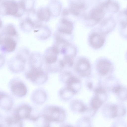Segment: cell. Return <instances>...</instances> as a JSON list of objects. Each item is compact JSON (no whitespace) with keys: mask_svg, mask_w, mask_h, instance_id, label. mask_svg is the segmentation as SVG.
Returning a JSON list of instances; mask_svg holds the SVG:
<instances>
[{"mask_svg":"<svg viewBox=\"0 0 127 127\" xmlns=\"http://www.w3.org/2000/svg\"><path fill=\"white\" fill-rule=\"evenodd\" d=\"M9 86L12 94L15 96L21 98L27 94L28 90L24 83L20 79L14 78L9 83Z\"/></svg>","mask_w":127,"mask_h":127,"instance_id":"5b68a950","label":"cell"},{"mask_svg":"<svg viewBox=\"0 0 127 127\" xmlns=\"http://www.w3.org/2000/svg\"><path fill=\"white\" fill-rule=\"evenodd\" d=\"M13 113L21 120H27L33 122L37 119L40 114L31 105L26 103H22L18 105Z\"/></svg>","mask_w":127,"mask_h":127,"instance_id":"3957f363","label":"cell"},{"mask_svg":"<svg viewBox=\"0 0 127 127\" xmlns=\"http://www.w3.org/2000/svg\"><path fill=\"white\" fill-rule=\"evenodd\" d=\"M40 113L50 123H63L65 120L67 115L66 111L63 107L51 105L45 106Z\"/></svg>","mask_w":127,"mask_h":127,"instance_id":"6da1fadb","label":"cell"},{"mask_svg":"<svg viewBox=\"0 0 127 127\" xmlns=\"http://www.w3.org/2000/svg\"><path fill=\"white\" fill-rule=\"evenodd\" d=\"M15 55L27 61L29 56V53L27 48L23 47L20 48L17 51Z\"/></svg>","mask_w":127,"mask_h":127,"instance_id":"f1b7e54d","label":"cell"},{"mask_svg":"<svg viewBox=\"0 0 127 127\" xmlns=\"http://www.w3.org/2000/svg\"><path fill=\"white\" fill-rule=\"evenodd\" d=\"M3 26V23L2 21L0 19V29H1Z\"/></svg>","mask_w":127,"mask_h":127,"instance_id":"e575fe53","label":"cell"},{"mask_svg":"<svg viewBox=\"0 0 127 127\" xmlns=\"http://www.w3.org/2000/svg\"><path fill=\"white\" fill-rule=\"evenodd\" d=\"M1 33L3 36L10 37L15 39L18 37V32L15 27L11 23L5 26L2 30Z\"/></svg>","mask_w":127,"mask_h":127,"instance_id":"e0dca14e","label":"cell"},{"mask_svg":"<svg viewBox=\"0 0 127 127\" xmlns=\"http://www.w3.org/2000/svg\"><path fill=\"white\" fill-rule=\"evenodd\" d=\"M36 13L38 18L41 22L48 21L51 16L50 12L48 7L40 8L36 11Z\"/></svg>","mask_w":127,"mask_h":127,"instance_id":"7402d4cb","label":"cell"},{"mask_svg":"<svg viewBox=\"0 0 127 127\" xmlns=\"http://www.w3.org/2000/svg\"><path fill=\"white\" fill-rule=\"evenodd\" d=\"M73 28V24L70 21L65 18H63L59 22L58 31L70 35L72 32Z\"/></svg>","mask_w":127,"mask_h":127,"instance_id":"4fadbf2b","label":"cell"},{"mask_svg":"<svg viewBox=\"0 0 127 127\" xmlns=\"http://www.w3.org/2000/svg\"><path fill=\"white\" fill-rule=\"evenodd\" d=\"M60 53L64 56L73 58L76 55V50L74 46L68 42L63 45L60 50Z\"/></svg>","mask_w":127,"mask_h":127,"instance_id":"ffe728a7","label":"cell"},{"mask_svg":"<svg viewBox=\"0 0 127 127\" xmlns=\"http://www.w3.org/2000/svg\"><path fill=\"white\" fill-rule=\"evenodd\" d=\"M17 44L15 38L10 37L3 36L0 43V51L4 54L13 52L16 49Z\"/></svg>","mask_w":127,"mask_h":127,"instance_id":"52a82bcc","label":"cell"},{"mask_svg":"<svg viewBox=\"0 0 127 127\" xmlns=\"http://www.w3.org/2000/svg\"><path fill=\"white\" fill-rule=\"evenodd\" d=\"M69 13L75 16L79 15L86 9L85 5L82 3H73L71 4L68 9Z\"/></svg>","mask_w":127,"mask_h":127,"instance_id":"cb8c5ba5","label":"cell"},{"mask_svg":"<svg viewBox=\"0 0 127 127\" xmlns=\"http://www.w3.org/2000/svg\"><path fill=\"white\" fill-rule=\"evenodd\" d=\"M112 65L108 61L105 59L100 60L97 64V69L99 73L102 75H105L109 72Z\"/></svg>","mask_w":127,"mask_h":127,"instance_id":"ac0fdd59","label":"cell"},{"mask_svg":"<svg viewBox=\"0 0 127 127\" xmlns=\"http://www.w3.org/2000/svg\"><path fill=\"white\" fill-rule=\"evenodd\" d=\"M90 42L91 45L95 48H98L103 45L105 38L102 33H94L90 36Z\"/></svg>","mask_w":127,"mask_h":127,"instance_id":"9a60e30c","label":"cell"},{"mask_svg":"<svg viewBox=\"0 0 127 127\" xmlns=\"http://www.w3.org/2000/svg\"><path fill=\"white\" fill-rule=\"evenodd\" d=\"M75 94L72 91L65 86L61 88L58 92L59 98L64 101H68L72 98Z\"/></svg>","mask_w":127,"mask_h":127,"instance_id":"d6986e66","label":"cell"},{"mask_svg":"<svg viewBox=\"0 0 127 127\" xmlns=\"http://www.w3.org/2000/svg\"><path fill=\"white\" fill-rule=\"evenodd\" d=\"M26 78L33 84L40 85L45 83L48 79V75L46 72L40 69L31 68L25 74Z\"/></svg>","mask_w":127,"mask_h":127,"instance_id":"277c9868","label":"cell"},{"mask_svg":"<svg viewBox=\"0 0 127 127\" xmlns=\"http://www.w3.org/2000/svg\"><path fill=\"white\" fill-rule=\"evenodd\" d=\"M82 105L77 100L72 101L70 103V109L73 111L75 112L79 111L81 112L80 106Z\"/></svg>","mask_w":127,"mask_h":127,"instance_id":"f546056e","label":"cell"},{"mask_svg":"<svg viewBox=\"0 0 127 127\" xmlns=\"http://www.w3.org/2000/svg\"><path fill=\"white\" fill-rule=\"evenodd\" d=\"M102 103L103 102L95 96L92 101V105L93 108L97 110L100 106Z\"/></svg>","mask_w":127,"mask_h":127,"instance_id":"1f68e13d","label":"cell"},{"mask_svg":"<svg viewBox=\"0 0 127 127\" xmlns=\"http://www.w3.org/2000/svg\"><path fill=\"white\" fill-rule=\"evenodd\" d=\"M20 26L22 31L26 32H29L35 28L34 24L28 16L21 20Z\"/></svg>","mask_w":127,"mask_h":127,"instance_id":"d4e9b609","label":"cell"},{"mask_svg":"<svg viewBox=\"0 0 127 127\" xmlns=\"http://www.w3.org/2000/svg\"><path fill=\"white\" fill-rule=\"evenodd\" d=\"M6 62V57L4 53L0 54V68L5 64Z\"/></svg>","mask_w":127,"mask_h":127,"instance_id":"d6a6232c","label":"cell"},{"mask_svg":"<svg viewBox=\"0 0 127 127\" xmlns=\"http://www.w3.org/2000/svg\"><path fill=\"white\" fill-rule=\"evenodd\" d=\"M33 123L36 127H50V123L40 113L38 118Z\"/></svg>","mask_w":127,"mask_h":127,"instance_id":"4316f807","label":"cell"},{"mask_svg":"<svg viewBox=\"0 0 127 127\" xmlns=\"http://www.w3.org/2000/svg\"><path fill=\"white\" fill-rule=\"evenodd\" d=\"M29 59L31 68H41L43 64V60L39 53L35 52L32 53Z\"/></svg>","mask_w":127,"mask_h":127,"instance_id":"5bb4252c","label":"cell"},{"mask_svg":"<svg viewBox=\"0 0 127 127\" xmlns=\"http://www.w3.org/2000/svg\"><path fill=\"white\" fill-rule=\"evenodd\" d=\"M25 11V6L21 0L17 2L13 0H5L0 2V14L3 15L19 18Z\"/></svg>","mask_w":127,"mask_h":127,"instance_id":"7a4b0ae2","label":"cell"},{"mask_svg":"<svg viewBox=\"0 0 127 127\" xmlns=\"http://www.w3.org/2000/svg\"><path fill=\"white\" fill-rule=\"evenodd\" d=\"M63 84L72 91L75 94L80 88V82L77 78L72 75L70 73L64 81Z\"/></svg>","mask_w":127,"mask_h":127,"instance_id":"9c48e42d","label":"cell"},{"mask_svg":"<svg viewBox=\"0 0 127 127\" xmlns=\"http://www.w3.org/2000/svg\"><path fill=\"white\" fill-rule=\"evenodd\" d=\"M13 104L12 98L9 95L4 92L0 99V108L6 111L10 110Z\"/></svg>","mask_w":127,"mask_h":127,"instance_id":"2e32d148","label":"cell"},{"mask_svg":"<svg viewBox=\"0 0 127 127\" xmlns=\"http://www.w3.org/2000/svg\"><path fill=\"white\" fill-rule=\"evenodd\" d=\"M60 53L55 46L48 49L44 54V59L46 63L49 65L55 62L57 60V56Z\"/></svg>","mask_w":127,"mask_h":127,"instance_id":"8fae6325","label":"cell"},{"mask_svg":"<svg viewBox=\"0 0 127 127\" xmlns=\"http://www.w3.org/2000/svg\"><path fill=\"white\" fill-rule=\"evenodd\" d=\"M3 92L0 90V99L3 95Z\"/></svg>","mask_w":127,"mask_h":127,"instance_id":"d590c367","label":"cell"},{"mask_svg":"<svg viewBox=\"0 0 127 127\" xmlns=\"http://www.w3.org/2000/svg\"><path fill=\"white\" fill-rule=\"evenodd\" d=\"M25 6L26 11H29L33 9L34 0H21Z\"/></svg>","mask_w":127,"mask_h":127,"instance_id":"4dcf8cb0","label":"cell"},{"mask_svg":"<svg viewBox=\"0 0 127 127\" xmlns=\"http://www.w3.org/2000/svg\"><path fill=\"white\" fill-rule=\"evenodd\" d=\"M62 65L64 68L65 67H70L73 65V58L66 56H64L63 59L61 60Z\"/></svg>","mask_w":127,"mask_h":127,"instance_id":"83f0119b","label":"cell"},{"mask_svg":"<svg viewBox=\"0 0 127 127\" xmlns=\"http://www.w3.org/2000/svg\"><path fill=\"white\" fill-rule=\"evenodd\" d=\"M5 122L6 125L8 127H23L22 120L18 118L13 113L5 118Z\"/></svg>","mask_w":127,"mask_h":127,"instance_id":"44dd1931","label":"cell"},{"mask_svg":"<svg viewBox=\"0 0 127 127\" xmlns=\"http://www.w3.org/2000/svg\"><path fill=\"white\" fill-rule=\"evenodd\" d=\"M26 62L15 55L14 56L10 59L7 62L8 69L11 72L13 73L21 72L25 69Z\"/></svg>","mask_w":127,"mask_h":127,"instance_id":"8992f818","label":"cell"},{"mask_svg":"<svg viewBox=\"0 0 127 127\" xmlns=\"http://www.w3.org/2000/svg\"><path fill=\"white\" fill-rule=\"evenodd\" d=\"M105 10L102 3L101 4L98 6L91 11L89 19L96 23L100 22L105 15Z\"/></svg>","mask_w":127,"mask_h":127,"instance_id":"7c38bea8","label":"cell"},{"mask_svg":"<svg viewBox=\"0 0 127 127\" xmlns=\"http://www.w3.org/2000/svg\"><path fill=\"white\" fill-rule=\"evenodd\" d=\"M2 36L1 33H0V43L1 41V39H2Z\"/></svg>","mask_w":127,"mask_h":127,"instance_id":"8d00e7d4","label":"cell"},{"mask_svg":"<svg viewBox=\"0 0 127 127\" xmlns=\"http://www.w3.org/2000/svg\"><path fill=\"white\" fill-rule=\"evenodd\" d=\"M5 123V118H4L3 116L0 114V127L4 126V125H6Z\"/></svg>","mask_w":127,"mask_h":127,"instance_id":"836d02e7","label":"cell"},{"mask_svg":"<svg viewBox=\"0 0 127 127\" xmlns=\"http://www.w3.org/2000/svg\"><path fill=\"white\" fill-rule=\"evenodd\" d=\"M34 32L37 36L41 39L48 38L50 36L51 32L49 29L46 27L42 25L34 28Z\"/></svg>","mask_w":127,"mask_h":127,"instance_id":"603a6c76","label":"cell"},{"mask_svg":"<svg viewBox=\"0 0 127 127\" xmlns=\"http://www.w3.org/2000/svg\"><path fill=\"white\" fill-rule=\"evenodd\" d=\"M50 5V6L48 7L50 12L51 15L58 16L61 10V4L58 2L54 1Z\"/></svg>","mask_w":127,"mask_h":127,"instance_id":"484cf974","label":"cell"},{"mask_svg":"<svg viewBox=\"0 0 127 127\" xmlns=\"http://www.w3.org/2000/svg\"><path fill=\"white\" fill-rule=\"evenodd\" d=\"M31 99L34 104L37 105L43 104L48 98V94L45 90L41 88H39L34 90L31 95Z\"/></svg>","mask_w":127,"mask_h":127,"instance_id":"ba28073f","label":"cell"},{"mask_svg":"<svg viewBox=\"0 0 127 127\" xmlns=\"http://www.w3.org/2000/svg\"><path fill=\"white\" fill-rule=\"evenodd\" d=\"M75 69L76 71L82 75H88L91 71V65L87 59L85 58L81 59L77 63Z\"/></svg>","mask_w":127,"mask_h":127,"instance_id":"30bf717a","label":"cell"}]
</instances>
